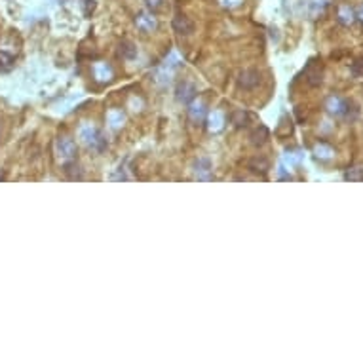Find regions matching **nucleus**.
<instances>
[{"label":"nucleus","mask_w":363,"mask_h":363,"mask_svg":"<svg viewBox=\"0 0 363 363\" xmlns=\"http://www.w3.org/2000/svg\"><path fill=\"white\" fill-rule=\"evenodd\" d=\"M238 84H240L242 90H255L257 86L261 84V73L255 71V69H246V71L240 73Z\"/></svg>","instance_id":"obj_1"},{"label":"nucleus","mask_w":363,"mask_h":363,"mask_svg":"<svg viewBox=\"0 0 363 363\" xmlns=\"http://www.w3.org/2000/svg\"><path fill=\"white\" fill-rule=\"evenodd\" d=\"M173 29H175V32L182 34V36H188V34L194 32V23L186 15H175L173 17Z\"/></svg>","instance_id":"obj_2"},{"label":"nucleus","mask_w":363,"mask_h":363,"mask_svg":"<svg viewBox=\"0 0 363 363\" xmlns=\"http://www.w3.org/2000/svg\"><path fill=\"white\" fill-rule=\"evenodd\" d=\"M177 97H179V101H182V103H188V101H192L194 97H196V88L192 84H188V82H182L177 88Z\"/></svg>","instance_id":"obj_3"},{"label":"nucleus","mask_w":363,"mask_h":363,"mask_svg":"<svg viewBox=\"0 0 363 363\" xmlns=\"http://www.w3.org/2000/svg\"><path fill=\"white\" fill-rule=\"evenodd\" d=\"M346 108H348V105H346V101H342L341 97L333 95L327 99V110L331 114H342Z\"/></svg>","instance_id":"obj_4"},{"label":"nucleus","mask_w":363,"mask_h":363,"mask_svg":"<svg viewBox=\"0 0 363 363\" xmlns=\"http://www.w3.org/2000/svg\"><path fill=\"white\" fill-rule=\"evenodd\" d=\"M249 170L253 171V173H261V175H265L268 170H270V164L265 156H255L253 160L249 162Z\"/></svg>","instance_id":"obj_5"},{"label":"nucleus","mask_w":363,"mask_h":363,"mask_svg":"<svg viewBox=\"0 0 363 363\" xmlns=\"http://www.w3.org/2000/svg\"><path fill=\"white\" fill-rule=\"evenodd\" d=\"M268 129L265 128V126H259V128H255L253 131H251V143L255 145V147H263L265 143L268 141Z\"/></svg>","instance_id":"obj_6"},{"label":"nucleus","mask_w":363,"mask_h":363,"mask_svg":"<svg viewBox=\"0 0 363 363\" xmlns=\"http://www.w3.org/2000/svg\"><path fill=\"white\" fill-rule=\"evenodd\" d=\"M306 78H308V84L310 86L321 84V67H318V65H316V71H314V63L310 65L308 69H306Z\"/></svg>","instance_id":"obj_7"},{"label":"nucleus","mask_w":363,"mask_h":363,"mask_svg":"<svg viewBox=\"0 0 363 363\" xmlns=\"http://www.w3.org/2000/svg\"><path fill=\"white\" fill-rule=\"evenodd\" d=\"M11 65H13V57L6 52H0V71H10Z\"/></svg>","instance_id":"obj_8"},{"label":"nucleus","mask_w":363,"mask_h":363,"mask_svg":"<svg viewBox=\"0 0 363 363\" xmlns=\"http://www.w3.org/2000/svg\"><path fill=\"white\" fill-rule=\"evenodd\" d=\"M246 120H247V112H244V110H236V112H232V124H236L238 128H240V126H246Z\"/></svg>","instance_id":"obj_9"},{"label":"nucleus","mask_w":363,"mask_h":363,"mask_svg":"<svg viewBox=\"0 0 363 363\" xmlns=\"http://www.w3.org/2000/svg\"><path fill=\"white\" fill-rule=\"evenodd\" d=\"M346 179L348 181H363V170L362 168H352L350 171H346Z\"/></svg>","instance_id":"obj_10"},{"label":"nucleus","mask_w":363,"mask_h":363,"mask_svg":"<svg viewBox=\"0 0 363 363\" xmlns=\"http://www.w3.org/2000/svg\"><path fill=\"white\" fill-rule=\"evenodd\" d=\"M341 21L342 23H352V10L348 6H342L341 8Z\"/></svg>","instance_id":"obj_11"},{"label":"nucleus","mask_w":363,"mask_h":363,"mask_svg":"<svg viewBox=\"0 0 363 363\" xmlns=\"http://www.w3.org/2000/svg\"><path fill=\"white\" fill-rule=\"evenodd\" d=\"M147 4H149V8H152V10H156V8H160L162 0H147Z\"/></svg>","instance_id":"obj_12"},{"label":"nucleus","mask_w":363,"mask_h":363,"mask_svg":"<svg viewBox=\"0 0 363 363\" xmlns=\"http://www.w3.org/2000/svg\"><path fill=\"white\" fill-rule=\"evenodd\" d=\"M358 15H360V17L363 19V4H362V8H360V11H358Z\"/></svg>","instance_id":"obj_13"}]
</instances>
